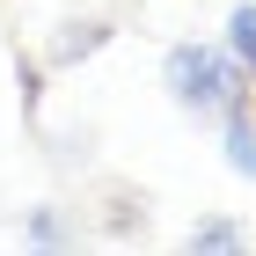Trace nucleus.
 <instances>
[{
	"mask_svg": "<svg viewBox=\"0 0 256 256\" xmlns=\"http://www.w3.org/2000/svg\"><path fill=\"white\" fill-rule=\"evenodd\" d=\"M168 88H176V102H190V110L234 102V74H227V59H220V52H198V44H176V52H168Z\"/></svg>",
	"mask_w": 256,
	"mask_h": 256,
	"instance_id": "1",
	"label": "nucleus"
},
{
	"mask_svg": "<svg viewBox=\"0 0 256 256\" xmlns=\"http://www.w3.org/2000/svg\"><path fill=\"white\" fill-rule=\"evenodd\" d=\"M227 44H234V59L256 66V8H234V22H227Z\"/></svg>",
	"mask_w": 256,
	"mask_h": 256,
	"instance_id": "2",
	"label": "nucleus"
},
{
	"mask_svg": "<svg viewBox=\"0 0 256 256\" xmlns=\"http://www.w3.org/2000/svg\"><path fill=\"white\" fill-rule=\"evenodd\" d=\"M234 227H227V220H212V227H190V249H234Z\"/></svg>",
	"mask_w": 256,
	"mask_h": 256,
	"instance_id": "3",
	"label": "nucleus"
},
{
	"mask_svg": "<svg viewBox=\"0 0 256 256\" xmlns=\"http://www.w3.org/2000/svg\"><path fill=\"white\" fill-rule=\"evenodd\" d=\"M227 146H234L227 161H234L242 176H256V139H249V124H234V139H227Z\"/></svg>",
	"mask_w": 256,
	"mask_h": 256,
	"instance_id": "4",
	"label": "nucleus"
}]
</instances>
